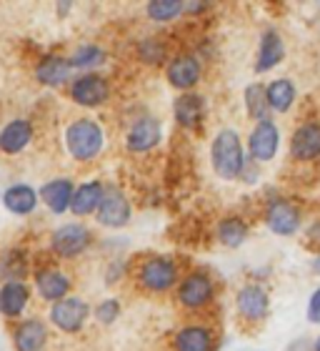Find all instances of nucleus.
Returning a JSON list of instances; mask_svg holds the SVG:
<instances>
[{
    "label": "nucleus",
    "instance_id": "nucleus-25",
    "mask_svg": "<svg viewBox=\"0 0 320 351\" xmlns=\"http://www.w3.org/2000/svg\"><path fill=\"white\" fill-rule=\"evenodd\" d=\"M178 351H213V334L205 326H185L175 337Z\"/></svg>",
    "mask_w": 320,
    "mask_h": 351
},
{
    "label": "nucleus",
    "instance_id": "nucleus-31",
    "mask_svg": "<svg viewBox=\"0 0 320 351\" xmlns=\"http://www.w3.org/2000/svg\"><path fill=\"white\" fill-rule=\"evenodd\" d=\"M138 53H140V58L146 60L148 66H158L160 60H163V56H165V48H163L155 38H150V40H143V43H140Z\"/></svg>",
    "mask_w": 320,
    "mask_h": 351
},
{
    "label": "nucleus",
    "instance_id": "nucleus-20",
    "mask_svg": "<svg viewBox=\"0 0 320 351\" xmlns=\"http://www.w3.org/2000/svg\"><path fill=\"white\" fill-rule=\"evenodd\" d=\"M36 286L45 301H60L70 291V278L55 269H43L36 274Z\"/></svg>",
    "mask_w": 320,
    "mask_h": 351
},
{
    "label": "nucleus",
    "instance_id": "nucleus-32",
    "mask_svg": "<svg viewBox=\"0 0 320 351\" xmlns=\"http://www.w3.org/2000/svg\"><path fill=\"white\" fill-rule=\"evenodd\" d=\"M95 316H98V322L101 324H113L120 316V304L116 299H108L103 301L101 306L95 308Z\"/></svg>",
    "mask_w": 320,
    "mask_h": 351
},
{
    "label": "nucleus",
    "instance_id": "nucleus-26",
    "mask_svg": "<svg viewBox=\"0 0 320 351\" xmlns=\"http://www.w3.org/2000/svg\"><path fill=\"white\" fill-rule=\"evenodd\" d=\"M265 101H268V108L285 113L295 103V86L288 78H278V81L268 83V88H265Z\"/></svg>",
    "mask_w": 320,
    "mask_h": 351
},
{
    "label": "nucleus",
    "instance_id": "nucleus-5",
    "mask_svg": "<svg viewBox=\"0 0 320 351\" xmlns=\"http://www.w3.org/2000/svg\"><path fill=\"white\" fill-rule=\"evenodd\" d=\"M88 314H90V308L83 299H60L53 304L51 308V322L58 326L60 331H68V334H75V331L83 329V324H85Z\"/></svg>",
    "mask_w": 320,
    "mask_h": 351
},
{
    "label": "nucleus",
    "instance_id": "nucleus-30",
    "mask_svg": "<svg viewBox=\"0 0 320 351\" xmlns=\"http://www.w3.org/2000/svg\"><path fill=\"white\" fill-rule=\"evenodd\" d=\"M103 60H105V53L98 45H80L68 63H70V68H95L101 66Z\"/></svg>",
    "mask_w": 320,
    "mask_h": 351
},
{
    "label": "nucleus",
    "instance_id": "nucleus-6",
    "mask_svg": "<svg viewBox=\"0 0 320 351\" xmlns=\"http://www.w3.org/2000/svg\"><path fill=\"white\" fill-rule=\"evenodd\" d=\"M110 86L103 75L85 73L75 78L73 86H70V98H73L78 106H85V108H95V106H103L108 101Z\"/></svg>",
    "mask_w": 320,
    "mask_h": 351
},
{
    "label": "nucleus",
    "instance_id": "nucleus-17",
    "mask_svg": "<svg viewBox=\"0 0 320 351\" xmlns=\"http://www.w3.org/2000/svg\"><path fill=\"white\" fill-rule=\"evenodd\" d=\"M73 181L70 178H55V181H48L40 189V198L43 204L51 208L53 213H66L70 208V198H73Z\"/></svg>",
    "mask_w": 320,
    "mask_h": 351
},
{
    "label": "nucleus",
    "instance_id": "nucleus-14",
    "mask_svg": "<svg viewBox=\"0 0 320 351\" xmlns=\"http://www.w3.org/2000/svg\"><path fill=\"white\" fill-rule=\"evenodd\" d=\"M30 138H33V123L25 118H15L0 131V151L10 156L21 154L30 143Z\"/></svg>",
    "mask_w": 320,
    "mask_h": 351
},
{
    "label": "nucleus",
    "instance_id": "nucleus-27",
    "mask_svg": "<svg viewBox=\"0 0 320 351\" xmlns=\"http://www.w3.org/2000/svg\"><path fill=\"white\" fill-rule=\"evenodd\" d=\"M218 236H220V243H226L228 249H238L248 236L245 221L238 219V216H228V219H223L218 223Z\"/></svg>",
    "mask_w": 320,
    "mask_h": 351
},
{
    "label": "nucleus",
    "instance_id": "nucleus-28",
    "mask_svg": "<svg viewBox=\"0 0 320 351\" xmlns=\"http://www.w3.org/2000/svg\"><path fill=\"white\" fill-rule=\"evenodd\" d=\"M245 108L250 113V118L255 121H265V113H268V101H265V88L261 83H253V86L245 88Z\"/></svg>",
    "mask_w": 320,
    "mask_h": 351
},
{
    "label": "nucleus",
    "instance_id": "nucleus-22",
    "mask_svg": "<svg viewBox=\"0 0 320 351\" xmlns=\"http://www.w3.org/2000/svg\"><path fill=\"white\" fill-rule=\"evenodd\" d=\"M13 339L18 351H40L45 346V339H48V329H45L43 322L28 319V322L18 324Z\"/></svg>",
    "mask_w": 320,
    "mask_h": 351
},
{
    "label": "nucleus",
    "instance_id": "nucleus-29",
    "mask_svg": "<svg viewBox=\"0 0 320 351\" xmlns=\"http://www.w3.org/2000/svg\"><path fill=\"white\" fill-rule=\"evenodd\" d=\"M181 13H183L181 0H153V3H148V15L158 23L173 21Z\"/></svg>",
    "mask_w": 320,
    "mask_h": 351
},
{
    "label": "nucleus",
    "instance_id": "nucleus-1",
    "mask_svg": "<svg viewBox=\"0 0 320 351\" xmlns=\"http://www.w3.org/2000/svg\"><path fill=\"white\" fill-rule=\"evenodd\" d=\"M211 158H213V169L220 178H228L233 181L243 173L245 169V151H243V143H240V136L230 128L220 131L213 141L211 148Z\"/></svg>",
    "mask_w": 320,
    "mask_h": 351
},
{
    "label": "nucleus",
    "instance_id": "nucleus-23",
    "mask_svg": "<svg viewBox=\"0 0 320 351\" xmlns=\"http://www.w3.org/2000/svg\"><path fill=\"white\" fill-rule=\"evenodd\" d=\"M70 63L68 58H60V56H45L36 68V78L43 86H63V83L70 78Z\"/></svg>",
    "mask_w": 320,
    "mask_h": 351
},
{
    "label": "nucleus",
    "instance_id": "nucleus-18",
    "mask_svg": "<svg viewBox=\"0 0 320 351\" xmlns=\"http://www.w3.org/2000/svg\"><path fill=\"white\" fill-rule=\"evenodd\" d=\"M173 113H175V121L183 125V128H198L200 121H203V113H205V101L200 95L196 93H183L173 106Z\"/></svg>",
    "mask_w": 320,
    "mask_h": 351
},
{
    "label": "nucleus",
    "instance_id": "nucleus-8",
    "mask_svg": "<svg viewBox=\"0 0 320 351\" xmlns=\"http://www.w3.org/2000/svg\"><path fill=\"white\" fill-rule=\"evenodd\" d=\"M175 278H178L175 263L165 256L150 258L140 269V284L146 286V289H150V291H168L175 284Z\"/></svg>",
    "mask_w": 320,
    "mask_h": 351
},
{
    "label": "nucleus",
    "instance_id": "nucleus-12",
    "mask_svg": "<svg viewBox=\"0 0 320 351\" xmlns=\"http://www.w3.org/2000/svg\"><path fill=\"white\" fill-rule=\"evenodd\" d=\"M265 221H268V226L273 234L291 236V234H295L300 226V213L293 204L278 198V201H273V204L268 206V216H265Z\"/></svg>",
    "mask_w": 320,
    "mask_h": 351
},
{
    "label": "nucleus",
    "instance_id": "nucleus-4",
    "mask_svg": "<svg viewBox=\"0 0 320 351\" xmlns=\"http://www.w3.org/2000/svg\"><path fill=\"white\" fill-rule=\"evenodd\" d=\"M98 221L108 228H120L131 221V204L125 198L123 191L118 189H105L103 191V198L98 204V211H95Z\"/></svg>",
    "mask_w": 320,
    "mask_h": 351
},
{
    "label": "nucleus",
    "instance_id": "nucleus-15",
    "mask_svg": "<svg viewBox=\"0 0 320 351\" xmlns=\"http://www.w3.org/2000/svg\"><path fill=\"white\" fill-rule=\"evenodd\" d=\"M200 78V63L193 56H178L168 63V81L170 86L181 88V90H188L193 88Z\"/></svg>",
    "mask_w": 320,
    "mask_h": 351
},
{
    "label": "nucleus",
    "instance_id": "nucleus-2",
    "mask_svg": "<svg viewBox=\"0 0 320 351\" xmlns=\"http://www.w3.org/2000/svg\"><path fill=\"white\" fill-rule=\"evenodd\" d=\"M103 128L90 118H80L66 131V146L75 161H90L103 151Z\"/></svg>",
    "mask_w": 320,
    "mask_h": 351
},
{
    "label": "nucleus",
    "instance_id": "nucleus-11",
    "mask_svg": "<svg viewBox=\"0 0 320 351\" xmlns=\"http://www.w3.org/2000/svg\"><path fill=\"white\" fill-rule=\"evenodd\" d=\"M291 154L298 161H313L320 156V123L308 121L298 125L291 138Z\"/></svg>",
    "mask_w": 320,
    "mask_h": 351
},
{
    "label": "nucleus",
    "instance_id": "nucleus-3",
    "mask_svg": "<svg viewBox=\"0 0 320 351\" xmlns=\"http://www.w3.org/2000/svg\"><path fill=\"white\" fill-rule=\"evenodd\" d=\"M90 241H93V236H90V231H88L83 223H66V226H60L58 231L53 234L51 246L58 256L73 258V256H78V254H83V251L90 246Z\"/></svg>",
    "mask_w": 320,
    "mask_h": 351
},
{
    "label": "nucleus",
    "instance_id": "nucleus-33",
    "mask_svg": "<svg viewBox=\"0 0 320 351\" xmlns=\"http://www.w3.org/2000/svg\"><path fill=\"white\" fill-rule=\"evenodd\" d=\"M308 322L320 324V289H315L310 301H308Z\"/></svg>",
    "mask_w": 320,
    "mask_h": 351
},
{
    "label": "nucleus",
    "instance_id": "nucleus-16",
    "mask_svg": "<svg viewBox=\"0 0 320 351\" xmlns=\"http://www.w3.org/2000/svg\"><path fill=\"white\" fill-rule=\"evenodd\" d=\"M3 206L15 216H28L36 211L38 206V193L28 183H15L10 189L3 191Z\"/></svg>",
    "mask_w": 320,
    "mask_h": 351
},
{
    "label": "nucleus",
    "instance_id": "nucleus-24",
    "mask_svg": "<svg viewBox=\"0 0 320 351\" xmlns=\"http://www.w3.org/2000/svg\"><path fill=\"white\" fill-rule=\"evenodd\" d=\"M30 291L28 286L21 281H5L0 289V314L5 316H18L23 314V308L28 306Z\"/></svg>",
    "mask_w": 320,
    "mask_h": 351
},
{
    "label": "nucleus",
    "instance_id": "nucleus-21",
    "mask_svg": "<svg viewBox=\"0 0 320 351\" xmlns=\"http://www.w3.org/2000/svg\"><path fill=\"white\" fill-rule=\"evenodd\" d=\"M103 183L101 181H88L83 186L73 191V198H70V211L75 216H90V213L98 211V204L103 198Z\"/></svg>",
    "mask_w": 320,
    "mask_h": 351
},
{
    "label": "nucleus",
    "instance_id": "nucleus-19",
    "mask_svg": "<svg viewBox=\"0 0 320 351\" xmlns=\"http://www.w3.org/2000/svg\"><path fill=\"white\" fill-rule=\"evenodd\" d=\"M285 56V43L280 33L276 30H265L261 38V51H258V63H255V71L258 73H265L270 68H276Z\"/></svg>",
    "mask_w": 320,
    "mask_h": 351
},
{
    "label": "nucleus",
    "instance_id": "nucleus-13",
    "mask_svg": "<svg viewBox=\"0 0 320 351\" xmlns=\"http://www.w3.org/2000/svg\"><path fill=\"white\" fill-rule=\"evenodd\" d=\"M268 306H270V299L261 286L250 284V286H243L238 291V314L243 319H248V322H261V319H265Z\"/></svg>",
    "mask_w": 320,
    "mask_h": 351
},
{
    "label": "nucleus",
    "instance_id": "nucleus-7",
    "mask_svg": "<svg viewBox=\"0 0 320 351\" xmlns=\"http://www.w3.org/2000/svg\"><path fill=\"white\" fill-rule=\"evenodd\" d=\"M278 143H280V133H278V125L273 121H258V125L253 128L250 138H248V148H250V156L255 161H270L273 156L278 154Z\"/></svg>",
    "mask_w": 320,
    "mask_h": 351
},
{
    "label": "nucleus",
    "instance_id": "nucleus-9",
    "mask_svg": "<svg viewBox=\"0 0 320 351\" xmlns=\"http://www.w3.org/2000/svg\"><path fill=\"white\" fill-rule=\"evenodd\" d=\"M160 138H163V128H160L158 121L153 116H143L131 125L125 141H128V148L133 154H146V151L158 146Z\"/></svg>",
    "mask_w": 320,
    "mask_h": 351
},
{
    "label": "nucleus",
    "instance_id": "nucleus-10",
    "mask_svg": "<svg viewBox=\"0 0 320 351\" xmlns=\"http://www.w3.org/2000/svg\"><path fill=\"white\" fill-rule=\"evenodd\" d=\"M178 299H181L183 306L188 308H200L205 306L208 301L213 299V281L205 274L196 271L181 281V289H178Z\"/></svg>",
    "mask_w": 320,
    "mask_h": 351
},
{
    "label": "nucleus",
    "instance_id": "nucleus-34",
    "mask_svg": "<svg viewBox=\"0 0 320 351\" xmlns=\"http://www.w3.org/2000/svg\"><path fill=\"white\" fill-rule=\"evenodd\" d=\"M313 351H320V337H318V341H315V346H313Z\"/></svg>",
    "mask_w": 320,
    "mask_h": 351
}]
</instances>
